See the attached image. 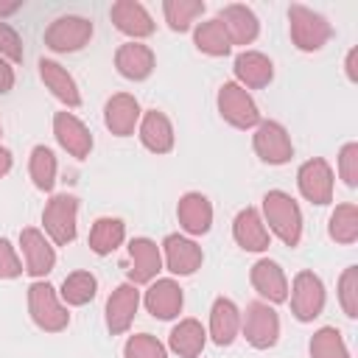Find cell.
Returning a JSON list of instances; mask_svg holds the SVG:
<instances>
[{
    "mask_svg": "<svg viewBox=\"0 0 358 358\" xmlns=\"http://www.w3.org/2000/svg\"><path fill=\"white\" fill-rule=\"evenodd\" d=\"M215 103H218V115L235 126V129H257L260 123V109L255 103V98L249 95V90H243L241 84L235 81H224L218 87V95H215Z\"/></svg>",
    "mask_w": 358,
    "mask_h": 358,
    "instance_id": "cell-6",
    "label": "cell"
},
{
    "mask_svg": "<svg viewBox=\"0 0 358 358\" xmlns=\"http://www.w3.org/2000/svg\"><path fill=\"white\" fill-rule=\"evenodd\" d=\"M28 173L36 190L50 193L56 185V154L48 145H34L28 157Z\"/></svg>",
    "mask_w": 358,
    "mask_h": 358,
    "instance_id": "cell-33",
    "label": "cell"
},
{
    "mask_svg": "<svg viewBox=\"0 0 358 358\" xmlns=\"http://www.w3.org/2000/svg\"><path fill=\"white\" fill-rule=\"evenodd\" d=\"M288 291H291V313H294L296 322L308 324L316 316H322L324 302H327V294H324V282H322L319 274H313L308 268L299 271L294 277V282H291Z\"/></svg>",
    "mask_w": 358,
    "mask_h": 358,
    "instance_id": "cell-8",
    "label": "cell"
},
{
    "mask_svg": "<svg viewBox=\"0 0 358 358\" xmlns=\"http://www.w3.org/2000/svg\"><path fill=\"white\" fill-rule=\"evenodd\" d=\"M109 20L131 42H140V39H145V36H151L157 31V22L151 20L148 8L143 3H137V0H117V3H112Z\"/></svg>",
    "mask_w": 358,
    "mask_h": 358,
    "instance_id": "cell-16",
    "label": "cell"
},
{
    "mask_svg": "<svg viewBox=\"0 0 358 358\" xmlns=\"http://www.w3.org/2000/svg\"><path fill=\"white\" fill-rule=\"evenodd\" d=\"M207 344V330L199 319H179L168 333V350L179 358H199Z\"/></svg>",
    "mask_w": 358,
    "mask_h": 358,
    "instance_id": "cell-28",
    "label": "cell"
},
{
    "mask_svg": "<svg viewBox=\"0 0 358 358\" xmlns=\"http://www.w3.org/2000/svg\"><path fill=\"white\" fill-rule=\"evenodd\" d=\"M39 78H42L45 90H50V95L56 101H62L67 109H78L81 106V92H78L76 78L56 59H39Z\"/></svg>",
    "mask_w": 358,
    "mask_h": 358,
    "instance_id": "cell-24",
    "label": "cell"
},
{
    "mask_svg": "<svg viewBox=\"0 0 358 358\" xmlns=\"http://www.w3.org/2000/svg\"><path fill=\"white\" fill-rule=\"evenodd\" d=\"M11 165H14V157H11V151L8 148H0V179L11 171Z\"/></svg>",
    "mask_w": 358,
    "mask_h": 358,
    "instance_id": "cell-43",
    "label": "cell"
},
{
    "mask_svg": "<svg viewBox=\"0 0 358 358\" xmlns=\"http://www.w3.org/2000/svg\"><path fill=\"white\" fill-rule=\"evenodd\" d=\"M0 137H3V126H0Z\"/></svg>",
    "mask_w": 358,
    "mask_h": 358,
    "instance_id": "cell-45",
    "label": "cell"
},
{
    "mask_svg": "<svg viewBox=\"0 0 358 358\" xmlns=\"http://www.w3.org/2000/svg\"><path fill=\"white\" fill-rule=\"evenodd\" d=\"M232 73H235V84H241L243 90H260L271 84L274 62L260 50H241L232 62Z\"/></svg>",
    "mask_w": 358,
    "mask_h": 358,
    "instance_id": "cell-19",
    "label": "cell"
},
{
    "mask_svg": "<svg viewBox=\"0 0 358 358\" xmlns=\"http://www.w3.org/2000/svg\"><path fill=\"white\" fill-rule=\"evenodd\" d=\"M333 185H336V176H333V168L327 159L322 157H313V159H305L296 171V187L299 193L310 201V204H330L333 201Z\"/></svg>",
    "mask_w": 358,
    "mask_h": 358,
    "instance_id": "cell-11",
    "label": "cell"
},
{
    "mask_svg": "<svg viewBox=\"0 0 358 358\" xmlns=\"http://www.w3.org/2000/svg\"><path fill=\"white\" fill-rule=\"evenodd\" d=\"M53 137L56 143L76 159H87L95 140H92V131L73 115V112H56L53 115Z\"/></svg>",
    "mask_w": 358,
    "mask_h": 358,
    "instance_id": "cell-17",
    "label": "cell"
},
{
    "mask_svg": "<svg viewBox=\"0 0 358 358\" xmlns=\"http://www.w3.org/2000/svg\"><path fill=\"white\" fill-rule=\"evenodd\" d=\"M159 252H162V266H165L171 274H176V277H190V274H196V271L201 268V263H204L201 246H199L193 238L179 235V232L165 235Z\"/></svg>",
    "mask_w": 358,
    "mask_h": 358,
    "instance_id": "cell-12",
    "label": "cell"
},
{
    "mask_svg": "<svg viewBox=\"0 0 358 358\" xmlns=\"http://www.w3.org/2000/svg\"><path fill=\"white\" fill-rule=\"evenodd\" d=\"M193 45L207 56H229V50H232V42H229L224 25L218 22V17L204 20L193 28Z\"/></svg>",
    "mask_w": 358,
    "mask_h": 358,
    "instance_id": "cell-31",
    "label": "cell"
},
{
    "mask_svg": "<svg viewBox=\"0 0 358 358\" xmlns=\"http://www.w3.org/2000/svg\"><path fill=\"white\" fill-rule=\"evenodd\" d=\"M140 299L143 296H140L137 285H131V282H120L112 288V294L106 299V330L112 336H123L131 327L137 308H140Z\"/></svg>",
    "mask_w": 358,
    "mask_h": 358,
    "instance_id": "cell-15",
    "label": "cell"
},
{
    "mask_svg": "<svg viewBox=\"0 0 358 358\" xmlns=\"http://www.w3.org/2000/svg\"><path fill=\"white\" fill-rule=\"evenodd\" d=\"M288 34H291V42H294L296 50L316 53L330 42L333 25L327 22L324 14L294 3V6H288Z\"/></svg>",
    "mask_w": 358,
    "mask_h": 358,
    "instance_id": "cell-2",
    "label": "cell"
},
{
    "mask_svg": "<svg viewBox=\"0 0 358 358\" xmlns=\"http://www.w3.org/2000/svg\"><path fill=\"white\" fill-rule=\"evenodd\" d=\"M176 218H179V227L185 235L196 238V235H207L210 227H213V204L204 193L199 190H190L179 199L176 204Z\"/></svg>",
    "mask_w": 358,
    "mask_h": 358,
    "instance_id": "cell-21",
    "label": "cell"
},
{
    "mask_svg": "<svg viewBox=\"0 0 358 358\" xmlns=\"http://www.w3.org/2000/svg\"><path fill=\"white\" fill-rule=\"evenodd\" d=\"M20 249H22V268H25L28 277L45 280V274L53 271V266H56V246L50 243V238L42 229L25 227L20 232Z\"/></svg>",
    "mask_w": 358,
    "mask_h": 358,
    "instance_id": "cell-10",
    "label": "cell"
},
{
    "mask_svg": "<svg viewBox=\"0 0 358 358\" xmlns=\"http://www.w3.org/2000/svg\"><path fill=\"white\" fill-rule=\"evenodd\" d=\"M14 81H17V76H14V64H11L8 59L0 56V95L11 92V90H14Z\"/></svg>",
    "mask_w": 358,
    "mask_h": 358,
    "instance_id": "cell-41",
    "label": "cell"
},
{
    "mask_svg": "<svg viewBox=\"0 0 358 358\" xmlns=\"http://www.w3.org/2000/svg\"><path fill=\"white\" fill-rule=\"evenodd\" d=\"M137 134H140V143L151 154H168L173 148V126H171L168 115L159 109L143 112V117L137 123Z\"/></svg>",
    "mask_w": 358,
    "mask_h": 358,
    "instance_id": "cell-27",
    "label": "cell"
},
{
    "mask_svg": "<svg viewBox=\"0 0 358 358\" xmlns=\"http://www.w3.org/2000/svg\"><path fill=\"white\" fill-rule=\"evenodd\" d=\"M143 305L145 310L154 316V319H162V322H171L182 313V305H185V291L176 280L171 277H162V280H154L148 282L145 294H143Z\"/></svg>",
    "mask_w": 358,
    "mask_h": 358,
    "instance_id": "cell-14",
    "label": "cell"
},
{
    "mask_svg": "<svg viewBox=\"0 0 358 358\" xmlns=\"http://www.w3.org/2000/svg\"><path fill=\"white\" fill-rule=\"evenodd\" d=\"M327 235H330V241L344 243V246L358 241V207L352 201L336 204V210L330 213V221H327Z\"/></svg>",
    "mask_w": 358,
    "mask_h": 358,
    "instance_id": "cell-32",
    "label": "cell"
},
{
    "mask_svg": "<svg viewBox=\"0 0 358 358\" xmlns=\"http://www.w3.org/2000/svg\"><path fill=\"white\" fill-rule=\"evenodd\" d=\"M241 333L255 350H271L280 341V316L277 310L257 299L246 305V313H241Z\"/></svg>",
    "mask_w": 358,
    "mask_h": 358,
    "instance_id": "cell-7",
    "label": "cell"
},
{
    "mask_svg": "<svg viewBox=\"0 0 358 358\" xmlns=\"http://www.w3.org/2000/svg\"><path fill=\"white\" fill-rule=\"evenodd\" d=\"M28 313L31 322L45 333H62L70 324L67 305L62 302L59 291L45 280H34L28 285Z\"/></svg>",
    "mask_w": 358,
    "mask_h": 358,
    "instance_id": "cell-3",
    "label": "cell"
},
{
    "mask_svg": "<svg viewBox=\"0 0 358 358\" xmlns=\"http://www.w3.org/2000/svg\"><path fill=\"white\" fill-rule=\"evenodd\" d=\"M338 176L347 187H358V143H344L338 151Z\"/></svg>",
    "mask_w": 358,
    "mask_h": 358,
    "instance_id": "cell-38",
    "label": "cell"
},
{
    "mask_svg": "<svg viewBox=\"0 0 358 358\" xmlns=\"http://www.w3.org/2000/svg\"><path fill=\"white\" fill-rule=\"evenodd\" d=\"M98 294V277L92 271H70L64 280H62V288H59V296L67 308H81V305H90Z\"/></svg>",
    "mask_w": 358,
    "mask_h": 358,
    "instance_id": "cell-30",
    "label": "cell"
},
{
    "mask_svg": "<svg viewBox=\"0 0 358 358\" xmlns=\"http://www.w3.org/2000/svg\"><path fill=\"white\" fill-rule=\"evenodd\" d=\"M123 241H126V224H123V218H112V215L95 218V224L90 229V249L98 257L112 255Z\"/></svg>",
    "mask_w": 358,
    "mask_h": 358,
    "instance_id": "cell-29",
    "label": "cell"
},
{
    "mask_svg": "<svg viewBox=\"0 0 358 358\" xmlns=\"http://www.w3.org/2000/svg\"><path fill=\"white\" fill-rule=\"evenodd\" d=\"M249 282H252V288L260 294V299L268 302V305H280V302L288 299V277H285V271L280 268V263H274V260H268V257H260V260L252 266Z\"/></svg>",
    "mask_w": 358,
    "mask_h": 358,
    "instance_id": "cell-18",
    "label": "cell"
},
{
    "mask_svg": "<svg viewBox=\"0 0 358 358\" xmlns=\"http://www.w3.org/2000/svg\"><path fill=\"white\" fill-rule=\"evenodd\" d=\"M241 333V310L229 296H215L210 308V330L207 336L218 347H229Z\"/></svg>",
    "mask_w": 358,
    "mask_h": 358,
    "instance_id": "cell-26",
    "label": "cell"
},
{
    "mask_svg": "<svg viewBox=\"0 0 358 358\" xmlns=\"http://www.w3.org/2000/svg\"><path fill=\"white\" fill-rule=\"evenodd\" d=\"M129 263H126V282L131 285H148L162 271V252L151 238H131L129 246Z\"/></svg>",
    "mask_w": 358,
    "mask_h": 358,
    "instance_id": "cell-13",
    "label": "cell"
},
{
    "mask_svg": "<svg viewBox=\"0 0 358 358\" xmlns=\"http://www.w3.org/2000/svg\"><path fill=\"white\" fill-rule=\"evenodd\" d=\"M95 34V25L90 17L81 14H62L56 17L45 31V45L53 53H76L90 45Z\"/></svg>",
    "mask_w": 358,
    "mask_h": 358,
    "instance_id": "cell-5",
    "label": "cell"
},
{
    "mask_svg": "<svg viewBox=\"0 0 358 358\" xmlns=\"http://www.w3.org/2000/svg\"><path fill=\"white\" fill-rule=\"evenodd\" d=\"M157 67V56L143 42H123L115 50V70L129 81H145Z\"/></svg>",
    "mask_w": 358,
    "mask_h": 358,
    "instance_id": "cell-23",
    "label": "cell"
},
{
    "mask_svg": "<svg viewBox=\"0 0 358 358\" xmlns=\"http://www.w3.org/2000/svg\"><path fill=\"white\" fill-rule=\"evenodd\" d=\"M310 358H350V350L338 327L324 324L310 336Z\"/></svg>",
    "mask_w": 358,
    "mask_h": 358,
    "instance_id": "cell-35",
    "label": "cell"
},
{
    "mask_svg": "<svg viewBox=\"0 0 358 358\" xmlns=\"http://www.w3.org/2000/svg\"><path fill=\"white\" fill-rule=\"evenodd\" d=\"M204 8H207L204 0H165L162 3V17H165L171 31L185 34L204 14Z\"/></svg>",
    "mask_w": 358,
    "mask_h": 358,
    "instance_id": "cell-34",
    "label": "cell"
},
{
    "mask_svg": "<svg viewBox=\"0 0 358 358\" xmlns=\"http://www.w3.org/2000/svg\"><path fill=\"white\" fill-rule=\"evenodd\" d=\"M263 224L268 229V235H277L285 246H299L302 241V210L296 204V199L285 190H268L263 196Z\"/></svg>",
    "mask_w": 358,
    "mask_h": 358,
    "instance_id": "cell-1",
    "label": "cell"
},
{
    "mask_svg": "<svg viewBox=\"0 0 358 358\" xmlns=\"http://www.w3.org/2000/svg\"><path fill=\"white\" fill-rule=\"evenodd\" d=\"M22 260L8 238H0V280H17L22 274Z\"/></svg>",
    "mask_w": 358,
    "mask_h": 358,
    "instance_id": "cell-40",
    "label": "cell"
},
{
    "mask_svg": "<svg viewBox=\"0 0 358 358\" xmlns=\"http://www.w3.org/2000/svg\"><path fill=\"white\" fill-rule=\"evenodd\" d=\"M22 8V0H17V3H0V20H6V17H11V14H17Z\"/></svg>",
    "mask_w": 358,
    "mask_h": 358,
    "instance_id": "cell-44",
    "label": "cell"
},
{
    "mask_svg": "<svg viewBox=\"0 0 358 358\" xmlns=\"http://www.w3.org/2000/svg\"><path fill=\"white\" fill-rule=\"evenodd\" d=\"M0 56L8 59L11 64H20V62L25 59L22 39H20V34H17L6 20H0Z\"/></svg>",
    "mask_w": 358,
    "mask_h": 358,
    "instance_id": "cell-39",
    "label": "cell"
},
{
    "mask_svg": "<svg viewBox=\"0 0 358 358\" xmlns=\"http://www.w3.org/2000/svg\"><path fill=\"white\" fill-rule=\"evenodd\" d=\"M143 117V109H140V101L129 92H115L106 106H103V123L106 129L115 134V137H129L134 134L137 123Z\"/></svg>",
    "mask_w": 358,
    "mask_h": 358,
    "instance_id": "cell-20",
    "label": "cell"
},
{
    "mask_svg": "<svg viewBox=\"0 0 358 358\" xmlns=\"http://www.w3.org/2000/svg\"><path fill=\"white\" fill-rule=\"evenodd\" d=\"M338 302L341 310L355 319L358 316V266H347L338 277Z\"/></svg>",
    "mask_w": 358,
    "mask_h": 358,
    "instance_id": "cell-37",
    "label": "cell"
},
{
    "mask_svg": "<svg viewBox=\"0 0 358 358\" xmlns=\"http://www.w3.org/2000/svg\"><path fill=\"white\" fill-rule=\"evenodd\" d=\"M232 238L243 252H266L271 243V235L263 224V215L257 207H243L232 221Z\"/></svg>",
    "mask_w": 358,
    "mask_h": 358,
    "instance_id": "cell-25",
    "label": "cell"
},
{
    "mask_svg": "<svg viewBox=\"0 0 358 358\" xmlns=\"http://www.w3.org/2000/svg\"><path fill=\"white\" fill-rule=\"evenodd\" d=\"M123 358H168V347L151 333H134L123 344Z\"/></svg>",
    "mask_w": 358,
    "mask_h": 358,
    "instance_id": "cell-36",
    "label": "cell"
},
{
    "mask_svg": "<svg viewBox=\"0 0 358 358\" xmlns=\"http://www.w3.org/2000/svg\"><path fill=\"white\" fill-rule=\"evenodd\" d=\"M218 22L224 25L227 36L232 45H252L260 34V20L257 14L243 6V3H229L218 11Z\"/></svg>",
    "mask_w": 358,
    "mask_h": 358,
    "instance_id": "cell-22",
    "label": "cell"
},
{
    "mask_svg": "<svg viewBox=\"0 0 358 358\" xmlns=\"http://www.w3.org/2000/svg\"><path fill=\"white\" fill-rule=\"evenodd\" d=\"M344 73H347V78L355 84L358 81V48H350L347 50V59H344Z\"/></svg>",
    "mask_w": 358,
    "mask_h": 358,
    "instance_id": "cell-42",
    "label": "cell"
},
{
    "mask_svg": "<svg viewBox=\"0 0 358 358\" xmlns=\"http://www.w3.org/2000/svg\"><path fill=\"white\" fill-rule=\"evenodd\" d=\"M42 227L53 246H67L78 235V199L73 193H56L42 210Z\"/></svg>",
    "mask_w": 358,
    "mask_h": 358,
    "instance_id": "cell-4",
    "label": "cell"
},
{
    "mask_svg": "<svg viewBox=\"0 0 358 358\" xmlns=\"http://www.w3.org/2000/svg\"><path fill=\"white\" fill-rule=\"evenodd\" d=\"M252 148L266 165H285L294 157L291 134L277 120H260L252 134Z\"/></svg>",
    "mask_w": 358,
    "mask_h": 358,
    "instance_id": "cell-9",
    "label": "cell"
}]
</instances>
